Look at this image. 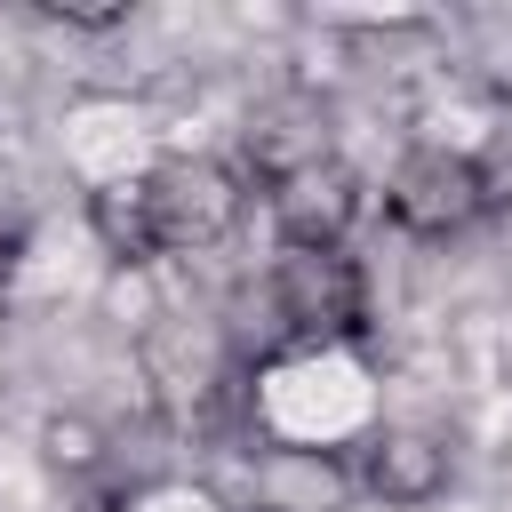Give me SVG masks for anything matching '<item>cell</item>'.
<instances>
[{"label": "cell", "mask_w": 512, "mask_h": 512, "mask_svg": "<svg viewBox=\"0 0 512 512\" xmlns=\"http://www.w3.org/2000/svg\"><path fill=\"white\" fill-rule=\"evenodd\" d=\"M144 184H152V224H160L168 256L224 248L248 216V176L232 160H208V152H176V160L144 168Z\"/></svg>", "instance_id": "cell-1"}, {"label": "cell", "mask_w": 512, "mask_h": 512, "mask_svg": "<svg viewBox=\"0 0 512 512\" xmlns=\"http://www.w3.org/2000/svg\"><path fill=\"white\" fill-rule=\"evenodd\" d=\"M384 216L408 240H456V232H472L488 216L472 152H456V144H408L392 160V176H384Z\"/></svg>", "instance_id": "cell-2"}, {"label": "cell", "mask_w": 512, "mask_h": 512, "mask_svg": "<svg viewBox=\"0 0 512 512\" xmlns=\"http://www.w3.org/2000/svg\"><path fill=\"white\" fill-rule=\"evenodd\" d=\"M264 296L288 336H360L368 328V272L344 248H280Z\"/></svg>", "instance_id": "cell-3"}, {"label": "cell", "mask_w": 512, "mask_h": 512, "mask_svg": "<svg viewBox=\"0 0 512 512\" xmlns=\"http://www.w3.org/2000/svg\"><path fill=\"white\" fill-rule=\"evenodd\" d=\"M320 160H336V120H328L320 96L288 88V96H264L248 112V128H240V176H256L272 192V184H288V176H304Z\"/></svg>", "instance_id": "cell-4"}, {"label": "cell", "mask_w": 512, "mask_h": 512, "mask_svg": "<svg viewBox=\"0 0 512 512\" xmlns=\"http://www.w3.org/2000/svg\"><path fill=\"white\" fill-rule=\"evenodd\" d=\"M352 472H360V496H376V504H392V512H424V504L448 496L456 456H448V440H440L432 424H376V432L360 440Z\"/></svg>", "instance_id": "cell-5"}, {"label": "cell", "mask_w": 512, "mask_h": 512, "mask_svg": "<svg viewBox=\"0 0 512 512\" xmlns=\"http://www.w3.org/2000/svg\"><path fill=\"white\" fill-rule=\"evenodd\" d=\"M352 504H360V472L336 448L272 440L248 464V512H352Z\"/></svg>", "instance_id": "cell-6"}, {"label": "cell", "mask_w": 512, "mask_h": 512, "mask_svg": "<svg viewBox=\"0 0 512 512\" xmlns=\"http://www.w3.org/2000/svg\"><path fill=\"white\" fill-rule=\"evenodd\" d=\"M264 208H272L280 248H344V232H352V224H360V208H368V184H360V168H352V160H320V168H304V176L272 184V192H264Z\"/></svg>", "instance_id": "cell-7"}, {"label": "cell", "mask_w": 512, "mask_h": 512, "mask_svg": "<svg viewBox=\"0 0 512 512\" xmlns=\"http://www.w3.org/2000/svg\"><path fill=\"white\" fill-rule=\"evenodd\" d=\"M144 376H152V400L168 416H192L208 408V392L224 384V344L208 320H160L144 328Z\"/></svg>", "instance_id": "cell-8"}, {"label": "cell", "mask_w": 512, "mask_h": 512, "mask_svg": "<svg viewBox=\"0 0 512 512\" xmlns=\"http://www.w3.org/2000/svg\"><path fill=\"white\" fill-rule=\"evenodd\" d=\"M88 224H96V240H104L112 264H152V256H168V248H160V224H152V184H144V176L96 184V192H88Z\"/></svg>", "instance_id": "cell-9"}, {"label": "cell", "mask_w": 512, "mask_h": 512, "mask_svg": "<svg viewBox=\"0 0 512 512\" xmlns=\"http://www.w3.org/2000/svg\"><path fill=\"white\" fill-rule=\"evenodd\" d=\"M104 448H112V432H104L88 408H56V416H40V464H48V472L88 480V472H104Z\"/></svg>", "instance_id": "cell-10"}, {"label": "cell", "mask_w": 512, "mask_h": 512, "mask_svg": "<svg viewBox=\"0 0 512 512\" xmlns=\"http://www.w3.org/2000/svg\"><path fill=\"white\" fill-rule=\"evenodd\" d=\"M472 168H480V208L512 224V120H504V128H488V144L472 152Z\"/></svg>", "instance_id": "cell-11"}, {"label": "cell", "mask_w": 512, "mask_h": 512, "mask_svg": "<svg viewBox=\"0 0 512 512\" xmlns=\"http://www.w3.org/2000/svg\"><path fill=\"white\" fill-rule=\"evenodd\" d=\"M48 24H72V32H120V24H128V0H120V8H48Z\"/></svg>", "instance_id": "cell-12"}]
</instances>
